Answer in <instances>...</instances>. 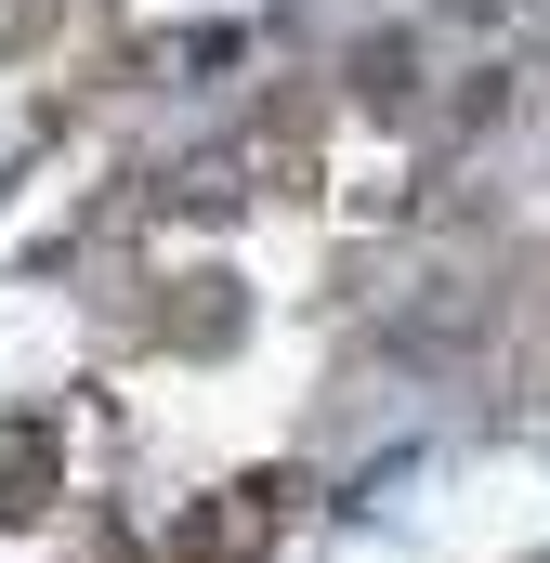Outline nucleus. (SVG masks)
<instances>
[{
  "instance_id": "obj_1",
  "label": "nucleus",
  "mask_w": 550,
  "mask_h": 563,
  "mask_svg": "<svg viewBox=\"0 0 550 563\" xmlns=\"http://www.w3.org/2000/svg\"><path fill=\"white\" fill-rule=\"evenodd\" d=\"M53 511V432L40 420H0V525Z\"/></svg>"
}]
</instances>
